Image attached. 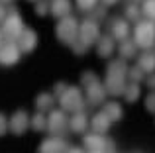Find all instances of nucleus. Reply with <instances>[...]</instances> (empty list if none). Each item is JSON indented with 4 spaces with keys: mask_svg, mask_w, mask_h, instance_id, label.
I'll return each mask as SVG.
<instances>
[{
    "mask_svg": "<svg viewBox=\"0 0 155 153\" xmlns=\"http://www.w3.org/2000/svg\"><path fill=\"white\" fill-rule=\"evenodd\" d=\"M128 69L124 59H116L110 61V65L106 67V79H104V86L106 92L112 96H122L128 84Z\"/></svg>",
    "mask_w": 155,
    "mask_h": 153,
    "instance_id": "1",
    "label": "nucleus"
},
{
    "mask_svg": "<svg viewBox=\"0 0 155 153\" xmlns=\"http://www.w3.org/2000/svg\"><path fill=\"white\" fill-rule=\"evenodd\" d=\"M132 39L140 49L155 47V24L153 20H140L132 31Z\"/></svg>",
    "mask_w": 155,
    "mask_h": 153,
    "instance_id": "2",
    "label": "nucleus"
},
{
    "mask_svg": "<svg viewBox=\"0 0 155 153\" xmlns=\"http://www.w3.org/2000/svg\"><path fill=\"white\" fill-rule=\"evenodd\" d=\"M79 26L81 24L77 22V18H73V16L61 18L55 26L57 39H59L61 43H65V45H73V43L79 39Z\"/></svg>",
    "mask_w": 155,
    "mask_h": 153,
    "instance_id": "3",
    "label": "nucleus"
},
{
    "mask_svg": "<svg viewBox=\"0 0 155 153\" xmlns=\"http://www.w3.org/2000/svg\"><path fill=\"white\" fill-rule=\"evenodd\" d=\"M0 28H2L4 39H8V41H18L22 31L26 30L24 20H22V16H20V12L16 10V8H10V10H8V14H6V18H4V22H2Z\"/></svg>",
    "mask_w": 155,
    "mask_h": 153,
    "instance_id": "4",
    "label": "nucleus"
},
{
    "mask_svg": "<svg viewBox=\"0 0 155 153\" xmlns=\"http://www.w3.org/2000/svg\"><path fill=\"white\" fill-rule=\"evenodd\" d=\"M59 108H63L65 112H79V110H84V94L79 86H67V90L59 96Z\"/></svg>",
    "mask_w": 155,
    "mask_h": 153,
    "instance_id": "5",
    "label": "nucleus"
},
{
    "mask_svg": "<svg viewBox=\"0 0 155 153\" xmlns=\"http://www.w3.org/2000/svg\"><path fill=\"white\" fill-rule=\"evenodd\" d=\"M79 39L83 43H87L88 47L96 45V41L100 39V26L94 18H87L81 22L79 26Z\"/></svg>",
    "mask_w": 155,
    "mask_h": 153,
    "instance_id": "6",
    "label": "nucleus"
},
{
    "mask_svg": "<svg viewBox=\"0 0 155 153\" xmlns=\"http://www.w3.org/2000/svg\"><path fill=\"white\" fill-rule=\"evenodd\" d=\"M22 57V49H20L18 41H8L4 39V43L0 45V67H14Z\"/></svg>",
    "mask_w": 155,
    "mask_h": 153,
    "instance_id": "7",
    "label": "nucleus"
},
{
    "mask_svg": "<svg viewBox=\"0 0 155 153\" xmlns=\"http://www.w3.org/2000/svg\"><path fill=\"white\" fill-rule=\"evenodd\" d=\"M67 128H69V118L63 108L49 110V114H47V132L51 135H61Z\"/></svg>",
    "mask_w": 155,
    "mask_h": 153,
    "instance_id": "8",
    "label": "nucleus"
},
{
    "mask_svg": "<svg viewBox=\"0 0 155 153\" xmlns=\"http://www.w3.org/2000/svg\"><path fill=\"white\" fill-rule=\"evenodd\" d=\"M83 145L84 149L88 151H108V149H114L112 147V142L106 139L104 134H96V132H91L83 138Z\"/></svg>",
    "mask_w": 155,
    "mask_h": 153,
    "instance_id": "9",
    "label": "nucleus"
},
{
    "mask_svg": "<svg viewBox=\"0 0 155 153\" xmlns=\"http://www.w3.org/2000/svg\"><path fill=\"white\" fill-rule=\"evenodd\" d=\"M106 86L104 83H92L91 86L84 88V100H87L88 106H100V104L106 102Z\"/></svg>",
    "mask_w": 155,
    "mask_h": 153,
    "instance_id": "10",
    "label": "nucleus"
},
{
    "mask_svg": "<svg viewBox=\"0 0 155 153\" xmlns=\"http://www.w3.org/2000/svg\"><path fill=\"white\" fill-rule=\"evenodd\" d=\"M69 149L67 139H63L61 135H49L39 143L38 153H65Z\"/></svg>",
    "mask_w": 155,
    "mask_h": 153,
    "instance_id": "11",
    "label": "nucleus"
},
{
    "mask_svg": "<svg viewBox=\"0 0 155 153\" xmlns=\"http://www.w3.org/2000/svg\"><path fill=\"white\" fill-rule=\"evenodd\" d=\"M30 128V116H28L26 110H16L14 114L10 116V132L14 135H24Z\"/></svg>",
    "mask_w": 155,
    "mask_h": 153,
    "instance_id": "12",
    "label": "nucleus"
},
{
    "mask_svg": "<svg viewBox=\"0 0 155 153\" xmlns=\"http://www.w3.org/2000/svg\"><path fill=\"white\" fill-rule=\"evenodd\" d=\"M88 124H91V120H88V114L84 110L73 112V116L69 118V130H71L73 134H84Z\"/></svg>",
    "mask_w": 155,
    "mask_h": 153,
    "instance_id": "13",
    "label": "nucleus"
},
{
    "mask_svg": "<svg viewBox=\"0 0 155 153\" xmlns=\"http://www.w3.org/2000/svg\"><path fill=\"white\" fill-rule=\"evenodd\" d=\"M18 45L22 49V53H31V51L38 47V34H35L31 28H26L22 31V35L18 37Z\"/></svg>",
    "mask_w": 155,
    "mask_h": 153,
    "instance_id": "14",
    "label": "nucleus"
},
{
    "mask_svg": "<svg viewBox=\"0 0 155 153\" xmlns=\"http://www.w3.org/2000/svg\"><path fill=\"white\" fill-rule=\"evenodd\" d=\"M112 120L106 116V112H96L94 116L91 118V130L92 132H96V134H108V130H110V126H112Z\"/></svg>",
    "mask_w": 155,
    "mask_h": 153,
    "instance_id": "15",
    "label": "nucleus"
},
{
    "mask_svg": "<svg viewBox=\"0 0 155 153\" xmlns=\"http://www.w3.org/2000/svg\"><path fill=\"white\" fill-rule=\"evenodd\" d=\"M114 51H116V39L112 35H100V39L96 41V53H98V57L108 59Z\"/></svg>",
    "mask_w": 155,
    "mask_h": 153,
    "instance_id": "16",
    "label": "nucleus"
},
{
    "mask_svg": "<svg viewBox=\"0 0 155 153\" xmlns=\"http://www.w3.org/2000/svg\"><path fill=\"white\" fill-rule=\"evenodd\" d=\"M130 34H132V30H130V22L128 20H114L112 22V31H110V35H112L116 41H124V39L130 37Z\"/></svg>",
    "mask_w": 155,
    "mask_h": 153,
    "instance_id": "17",
    "label": "nucleus"
},
{
    "mask_svg": "<svg viewBox=\"0 0 155 153\" xmlns=\"http://www.w3.org/2000/svg\"><path fill=\"white\" fill-rule=\"evenodd\" d=\"M51 16H55L57 20L65 18V16H71L73 10V2L71 0H51Z\"/></svg>",
    "mask_w": 155,
    "mask_h": 153,
    "instance_id": "18",
    "label": "nucleus"
},
{
    "mask_svg": "<svg viewBox=\"0 0 155 153\" xmlns=\"http://www.w3.org/2000/svg\"><path fill=\"white\" fill-rule=\"evenodd\" d=\"M55 100H57V96L53 94V92H39V94L35 96V110H39V112L53 110Z\"/></svg>",
    "mask_w": 155,
    "mask_h": 153,
    "instance_id": "19",
    "label": "nucleus"
},
{
    "mask_svg": "<svg viewBox=\"0 0 155 153\" xmlns=\"http://www.w3.org/2000/svg\"><path fill=\"white\" fill-rule=\"evenodd\" d=\"M118 53H120V59H132L137 55V45L134 39H124V41H120V45H118Z\"/></svg>",
    "mask_w": 155,
    "mask_h": 153,
    "instance_id": "20",
    "label": "nucleus"
},
{
    "mask_svg": "<svg viewBox=\"0 0 155 153\" xmlns=\"http://www.w3.org/2000/svg\"><path fill=\"white\" fill-rule=\"evenodd\" d=\"M137 65H140L147 75L153 73V71H155V53L149 51V49H143V53L137 57Z\"/></svg>",
    "mask_w": 155,
    "mask_h": 153,
    "instance_id": "21",
    "label": "nucleus"
},
{
    "mask_svg": "<svg viewBox=\"0 0 155 153\" xmlns=\"http://www.w3.org/2000/svg\"><path fill=\"white\" fill-rule=\"evenodd\" d=\"M102 110L106 112V116H108V118L112 120V122H120V120H122V116H124L122 104H120V102H116V100H110V102H106Z\"/></svg>",
    "mask_w": 155,
    "mask_h": 153,
    "instance_id": "22",
    "label": "nucleus"
},
{
    "mask_svg": "<svg viewBox=\"0 0 155 153\" xmlns=\"http://www.w3.org/2000/svg\"><path fill=\"white\" fill-rule=\"evenodd\" d=\"M30 128L34 132H47V116L45 112H35L34 116L30 118Z\"/></svg>",
    "mask_w": 155,
    "mask_h": 153,
    "instance_id": "23",
    "label": "nucleus"
},
{
    "mask_svg": "<svg viewBox=\"0 0 155 153\" xmlns=\"http://www.w3.org/2000/svg\"><path fill=\"white\" fill-rule=\"evenodd\" d=\"M126 98V102H130V104H134L137 98L141 96V90H140V83H130L128 80V84H126V90H124V94H122Z\"/></svg>",
    "mask_w": 155,
    "mask_h": 153,
    "instance_id": "24",
    "label": "nucleus"
},
{
    "mask_svg": "<svg viewBox=\"0 0 155 153\" xmlns=\"http://www.w3.org/2000/svg\"><path fill=\"white\" fill-rule=\"evenodd\" d=\"M145 76H147V73L140 65H134L128 69V80L130 83H141V80H145Z\"/></svg>",
    "mask_w": 155,
    "mask_h": 153,
    "instance_id": "25",
    "label": "nucleus"
},
{
    "mask_svg": "<svg viewBox=\"0 0 155 153\" xmlns=\"http://www.w3.org/2000/svg\"><path fill=\"white\" fill-rule=\"evenodd\" d=\"M140 8H137V2H130L128 6H126L124 10V18L128 20V22H137V18H140Z\"/></svg>",
    "mask_w": 155,
    "mask_h": 153,
    "instance_id": "26",
    "label": "nucleus"
},
{
    "mask_svg": "<svg viewBox=\"0 0 155 153\" xmlns=\"http://www.w3.org/2000/svg\"><path fill=\"white\" fill-rule=\"evenodd\" d=\"M34 10H35V14L38 16H47V14H51V4H49V0H38V2H34Z\"/></svg>",
    "mask_w": 155,
    "mask_h": 153,
    "instance_id": "27",
    "label": "nucleus"
},
{
    "mask_svg": "<svg viewBox=\"0 0 155 153\" xmlns=\"http://www.w3.org/2000/svg\"><path fill=\"white\" fill-rule=\"evenodd\" d=\"M141 14L147 20H155V0H143L141 2Z\"/></svg>",
    "mask_w": 155,
    "mask_h": 153,
    "instance_id": "28",
    "label": "nucleus"
},
{
    "mask_svg": "<svg viewBox=\"0 0 155 153\" xmlns=\"http://www.w3.org/2000/svg\"><path fill=\"white\" fill-rule=\"evenodd\" d=\"M75 2H77V8H79L81 12H92L98 6L100 0H75Z\"/></svg>",
    "mask_w": 155,
    "mask_h": 153,
    "instance_id": "29",
    "label": "nucleus"
},
{
    "mask_svg": "<svg viewBox=\"0 0 155 153\" xmlns=\"http://www.w3.org/2000/svg\"><path fill=\"white\" fill-rule=\"evenodd\" d=\"M92 83H98V76H96V73H92V71H84V73L81 75V84L87 88V86H91Z\"/></svg>",
    "mask_w": 155,
    "mask_h": 153,
    "instance_id": "30",
    "label": "nucleus"
},
{
    "mask_svg": "<svg viewBox=\"0 0 155 153\" xmlns=\"http://www.w3.org/2000/svg\"><path fill=\"white\" fill-rule=\"evenodd\" d=\"M8 132H10V118H8L6 114H2V112H0V138H2V135H6Z\"/></svg>",
    "mask_w": 155,
    "mask_h": 153,
    "instance_id": "31",
    "label": "nucleus"
},
{
    "mask_svg": "<svg viewBox=\"0 0 155 153\" xmlns=\"http://www.w3.org/2000/svg\"><path fill=\"white\" fill-rule=\"evenodd\" d=\"M71 49H73V53H75V55H84L88 51V45H87V43H83L81 39H77V41L71 45Z\"/></svg>",
    "mask_w": 155,
    "mask_h": 153,
    "instance_id": "32",
    "label": "nucleus"
},
{
    "mask_svg": "<svg viewBox=\"0 0 155 153\" xmlns=\"http://www.w3.org/2000/svg\"><path fill=\"white\" fill-rule=\"evenodd\" d=\"M145 110L155 114V90H151L147 96H145Z\"/></svg>",
    "mask_w": 155,
    "mask_h": 153,
    "instance_id": "33",
    "label": "nucleus"
},
{
    "mask_svg": "<svg viewBox=\"0 0 155 153\" xmlns=\"http://www.w3.org/2000/svg\"><path fill=\"white\" fill-rule=\"evenodd\" d=\"M65 90H67V84H65V83H55V86H53V94H55L57 98H59Z\"/></svg>",
    "mask_w": 155,
    "mask_h": 153,
    "instance_id": "34",
    "label": "nucleus"
},
{
    "mask_svg": "<svg viewBox=\"0 0 155 153\" xmlns=\"http://www.w3.org/2000/svg\"><path fill=\"white\" fill-rule=\"evenodd\" d=\"M145 84H147V86L151 88V90H155V71L145 76Z\"/></svg>",
    "mask_w": 155,
    "mask_h": 153,
    "instance_id": "35",
    "label": "nucleus"
},
{
    "mask_svg": "<svg viewBox=\"0 0 155 153\" xmlns=\"http://www.w3.org/2000/svg\"><path fill=\"white\" fill-rule=\"evenodd\" d=\"M8 10H6V4H0V24L4 22V18H6Z\"/></svg>",
    "mask_w": 155,
    "mask_h": 153,
    "instance_id": "36",
    "label": "nucleus"
},
{
    "mask_svg": "<svg viewBox=\"0 0 155 153\" xmlns=\"http://www.w3.org/2000/svg\"><path fill=\"white\" fill-rule=\"evenodd\" d=\"M65 153H84V149H83V147H69Z\"/></svg>",
    "mask_w": 155,
    "mask_h": 153,
    "instance_id": "37",
    "label": "nucleus"
},
{
    "mask_svg": "<svg viewBox=\"0 0 155 153\" xmlns=\"http://www.w3.org/2000/svg\"><path fill=\"white\" fill-rule=\"evenodd\" d=\"M100 4L102 6H114V4H118V0H100Z\"/></svg>",
    "mask_w": 155,
    "mask_h": 153,
    "instance_id": "38",
    "label": "nucleus"
},
{
    "mask_svg": "<svg viewBox=\"0 0 155 153\" xmlns=\"http://www.w3.org/2000/svg\"><path fill=\"white\" fill-rule=\"evenodd\" d=\"M4 43V34H2V28H0V45Z\"/></svg>",
    "mask_w": 155,
    "mask_h": 153,
    "instance_id": "39",
    "label": "nucleus"
},
{
    "mask_svg": "<svg viewBox=\"0 0 155 153\" xmlns=\"http://www.w3.org/2000/svg\"><path fill=\"white\" fill-rule=\"evenodd\" d=\"M12 0H0V4H10Z\"/></svg>",
    "mask_w": 155,
    "mask_h": 153,
    "instance_id": "40",
    "label": "nucleus"
},
{
    "mask_svg": "<svg viewBox=\"0 0 155 153\" xmlns=\"http://www.w3.org/2000/svg\"><path fill=\"white\" fill-rule=\"evenodd\" d=\"M88 153H108V151H88Z\"/></svg>",
    "mask_w": 155,
    "mask_h": 153,
    "instance_id": "41",
    "label": "nucleus"
},
{
    "mask_svg": "<svg viewBox=\"0 0 155 153\" xmlns=\"http://www.w3.org/2000/svg\"><path fill=\"white\" fill-rule=\"evenodd\" d=\"M132 2H143V0H132Z\"/></svg>",
    "mask_w": 155,
    "mask_h": 153,
    "instance_id": "42",
    "label": "nucleus"
},
{
    "mask_svg": "<svg viewBox=\"0 0 155 153\" xmlns=\"http://www.w3.org/2000/svg\"><path fill=\"white\" fill-rule=\"evenodd\" d=\"M30 2H38V0H30Z\"/></svg>",
    "mask_w": 155,
    "mask_h": 153,
    "instance_id": "43",
    "label": "nucleus"
},
{
    "mask_svg": "<svg viewBox=\"0 0 155 153\" xmlns=\"http://www.w3.org/2000/svg\"><path fill=\"white\" fill-rule=\"evenodd\" d=\"M153 53H155V49H153Z\"/></svg>",
    "mask_w": 155,
    "mask_h": 153,
    "instance_id": "44",
    "label": "nucleus"
}]
</instances>
